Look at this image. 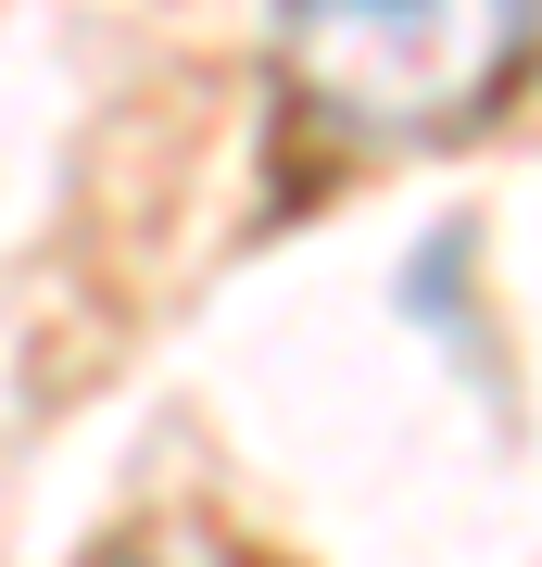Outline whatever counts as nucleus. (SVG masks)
Wrapping results in <instances>:
<instances>
[{
  "instance_id": "nucleus-1",
  "label": "nucleus",
  "mask_w": 542,
  "mask_h": 567,
  "mask_svg": "<svg viewBox=\"0 0 542 567\" xmlns=\"http://www.w3.org/2000/svg\"><path fill=\"white\" fill-rule=\"evenodd\" d=\"M530 0H290V89L354 140H442L518 76Z\"/></svg>"
},
{
  "instance_id": "nucleus-2",
  "label": "nucleus",
  "mask_w": 542,
  "mask_h": 567,
  "mask_svg": "<svg viewBox=\"0 0 542 567\" xmlns=\"http://www.w3.org/2000/svg\"><path fill=\"white\" fill-rule=\"evenodd\" d=\"M530 39H542V0H530Z\"/></svg>"
},
{
  "instance_id": "nucleus-3",
  "label": "nucleus",
  "mask_w": 542,
  "mask_h": 567,
  "mask_svg": "<svg viewBox=\"0 0 542 567\" xmlns=\"http://www.w3.org/2000/svg\"><path fill=\"white\" fill-rule=\"evenodd\" d=\"M101 567H126V555H101Z\"/></svg>"
}]
</instances>
